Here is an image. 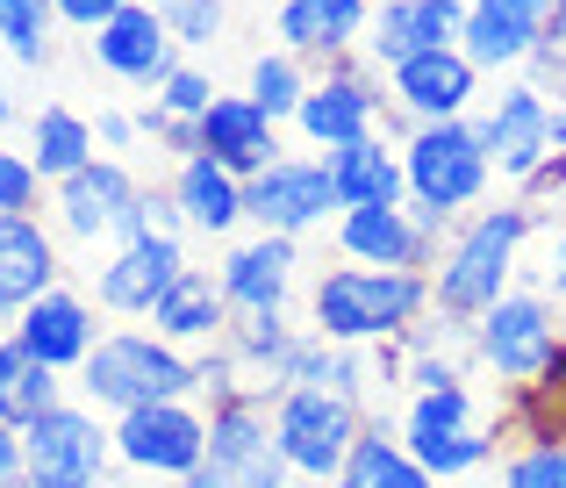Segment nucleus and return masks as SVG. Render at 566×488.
Returning a JSON list of instances; mask_svg holds the SVG:
<instances>
[{"instance_id": "obj_1", "label": "nucleus", "mask_w": 566, "mask_h": 488, "mask_svg": "<svg viewBox=\"0 0 566 488\" xmlns=\"http://www.w3.org/2000/svg\"><path fill=\"white\" fill-rule=\"evenodd\" d=\"M538 224L545 216L531 209L524 195L502 201V209L467 216V224L452 230V245L438 251V266H430V309H444V316H459V323L488 316V309L516 288V259L538 238Z\"/></svg>"}, {"instance_id": "obj_2", "label": "nucleus", "mask_w": 566, "mask_h": 488, "mask_svg": "<svg viewBox=\"0 0 566 488\" xmlns=\"http://www.w3.org/2000/svg\"><path fill=\"white\" fill-rule=\"evenodd\" d=\"M430 316V273H387V266H331L308 288V331L331 345H387Z\"/></svg>"}, {"instance_id": "obj_3", "label": "nucleus", "mask_w": 566, "mask_h": 488, "mask_svg": "<svg viewBox=\"0 0 566 488\" xmlns=\"http://www.w3.org/2000/svg\"><path fill=\"white\" fill-rule=\"evenodd\" d=\"M80 395L101 417H129L144 403H193V360L158 331H108L80 366Z\"/></svg>"}, {"instance_id": "obj_4", "label": "nucleus", "mask_w": 566, "mask_h": 488, "mask_svg": "<svg viewBox=\"0 0 566 488\" xmlns=\"http://www.w3.org/2000/svg\"><path fill=\"white\" fill-rule=\"evenodd\" d=\"M294 467L280 460L273 403L265 395H230L208 409V460L180 488H287Z\"/></svg>"}, {"instance_id": "obj_5", "label": "nucleus", "mask_w": 566, "mask_h": 488, "mask_svg": "<svg viewBox=\"0 0 566 488\" xmlns=\"http://www.w3.org/2000/svg\"><path fill=\"white\" fill-rule=\"evenodd\" d=\"M401 173H409V201H430V209H452V216L495 187V158H488L473 115L409 129L401 137Z\"/></svg>"}, {"instance_id": "obj_6", "label": "nucleus", "mask_w": 566, "mask_h": 488, "mask_svg": "<svg viewBox=\"0 0 566 488\" xmlns=\"http://www.w3.org/2000/svg\"><path fill=\"white\" fill-rule=\"evenodd\" d=\"M22 475L29 488H108L115 424H101V409L86 403H57L22 432Z\"/></svg>"}, {"instance_id": "obj_7", "label": "nucleus", "mask_w": 566, "mask_h": 488, "mask_svg": "<svg viewBox=\"0 0 566 488\" xmlns=\"http://www.w3.org/2000/svg\"><path fill=\"white\" fill-rule=\"evenodd\" d=\"M366 432V409L345 403L331 388H287L273 403V438H280V460L294 467V481H337V467L352 460Z\"/></svg>"}, {"instance_id": "obj_8", "label": "nucleus", "mask_w": 566, "mask_h": 488, "mask_svg": "<svg viewBox=\"0 0 566 488\" xmlns=\"http://www.w3.org/2000/svg\"><path fill=\"white\" fill-rule=\"evenodd\" d=\"M553 345H559V309L545 288H510L488 316H473V360L488 374H502V388L538 381Z\"/></svg>"}, {"instance_id": "obj_9", "label": "nucleus", "mask_w": 566, "mask_h": 488, "mask_svg": "<svg viewBox=\"0 0 566 488\" xmlns=\"http://www.w3.org/2000/svg\"><path fill=\"white\" fill-rule=\"evenodd\" d=\"M208 460V409L201 403H144L115 417V467L144 481H187Z\"/></svg>"}, {"instance_id": "obj_10", "label": "nucleus", "mask_w": 566, "mask_h": 488, "mask_svg": "<svg viewBox=\"0 0 566 488\" xmlns=\"http://www.w3.org/2000/svg\"><path fill=\"white\" fill-rule=\"evenodd\" d=\"M374 58L345 51L331 58V65L308 80V101L302 115H294V129H302L308 144H323V152H337V144H359V137H380V115H387V94L374 80Z\"/></svg>"}, {"instance_id": "obj_11", "label": "nucleus", "mask_w": 566, "mask_h": 488, "mask_svg": "<svg viewBox=\"0 0 566 488\" xmlns=\"http://www.w3.org/2000/svg\"><path fill=\"white\" fill-rule=\"evenodd\" d=\"M553 108H559L553 94H538L531 80H510L481 115H473V129H481V144H488V158H495V173H502L510 187H524L531 173L553 158Z\"/></svg>"}, {"instance_id": "obj_12", "label": "nucleus", "mask_w": 566, "mask_h": 488, "mask_svg": "<svg viewBox=\"0 0 566 488\" xmlns=\"http://www.w3.org/2000/svg\"><path fill=\"white\" fill-rule=\"evenodd\" d=\"M473 94H481V65H473L459 43H452V51L401 58V65L387 72V108H395V123H409V129L473 115Z\"/></svg>"}, {"instance_id": "obj_13", "label": "nucleus", "mask_w": 566, "mask_h": 488, "mask_svg": "<svg viewBox=\"0 0 566 488\" xmlns=\"http://www.w3.org/2000/svg\"><path fill=\"white\" fill-rule=\"evenodd\" d=\"M337 209V187L323 158H273L265 173L244 180V224L280 230V238H302V230L331 224Z\"/></svg>"}, {"instance_id": "obj_14", "label": "nucleus", "mask_w": 566, "mask_h": 488, "mask_svg": "<svg viewBox=\"0 0 566 488\" xmlns=\"http://www.w3.org/2000/svg\"><path fill=\"white\" fill-rule=\"evenodd\" d=\"M137 173L123 166V158H94V166H80L72 180L51 187V216H57V238L72 245H101L123 230V216L137 209Z\"/></svg>"}, {"instance_id": "obj_15", "label": "nucleus", "mask_w": 566, "mask_h": 488, "mask_svg": "<svg viewBox=\"0 0 566 488\" xmlns=\"http://www.w3.org/2000/svg\"><path fill=\"white\" fill-rule=\"evenodd\" d=\"M86 51H94V65L108 72V80L151 86V94L180 72V43L166 37V22L151 14V0H129L123 14H108V22L86 37Z\"/></svg>"}, {"instance_id": "obj_16", "label": "nucleus", "mask_w": 566, "mask_h": 488, "mask_svg": "<svg viewBox=\"0 0 566 488\" xmlns=\"http://www.w3.org/2000/svg\"><path fill=\"white\" fill-rule=\"evenodd\" d=\"M180 273H187V245H180V238L115 245L108 259L94 266V302L108 309V316H151Z\"/></svg>"}, {"instance_id": "obj_17", "label": "nucleus", "mask_w": 566, "mask_h": 488, "mask_svg": "<svg viewBox=\"0 0 566 488\" xmlns=\"http://www.w3.org/2000/svg\"><path fill=\"white\" fill-rule=\"evenodd\" d=\"M553 29V0H467V29H459V51L481 72H524L531 51Z\"/></svg>"}, {"instance_id": "obj_18", "label": "nucleus", "mask_w": 566, "mask_h": 488, "mask_svg": "<svg viewBox=\"0 0 566 488\" xmlns=\"http://www.w3.org/2000/svg\"><path fill=\"white\" fill-rule=\"evenodd\" d=\"M294 273H302V245L280 238V230H259V238L230 245L216 266L222 280V302H230V316H259V309H287L294 294Z\"/></svg>"}, {"instance_id": "obj_19", "label": "nucleus", "mask_w": 566, "mask_h": 488, "mask_svg": "<svg viewBox=\"0 0 566 488\" xmlns=\"http://www.w3.org/2000/svg\"><path fill=\"white\" fill-rule=\"evenodd\" d=\"M459 29H467V0H374V22H366V58H374L380 72H395L401 58L452 51Z\"/></svg>"}, {"instance_id": "obj_20", "label": "nucleus", "mask_w": 566, "mask_h": 488, "mask_svg": "<svg viewBox=\"0 0 566 488\" xmlns=\"http://www.w3.org/2000/svg\"><path fill=\"white\" fill-rule=\"evenodd\" d=\"M14 338H22V345L36 352L43 366H57V374L72 366V374H80L108 331H101V316H94V302H86V294L51 288V294H36V302L14 316Z\"/></svg>"}, {"instance_id": "obj_21", "label": "nucleus", "mask_w": 566, "mask_h": 488, "mask_svg": "<svg viewBox=\"0 0 566 488\" xmlns=\"http://www.w3.org/2000/svg\"><path fill=\"white\" fill-rule=\"evenodd\" d=\"M366 22H374V0H280L273 37H280V51H294L302 65L323 72L331 58L359 51Z\"/></svg>"}, {"instance_id": "obj_22", "label": "nucleus", "mask_w": 566, "mask_h": 488, "mask_svg": "<svg viewBox=\"0 0 566 488\" xmlns=\"http://www.w3.org/2000/svg\"><path fill=\"white\" fill-rule=\"evenodd\" d=\"M201 158H216L222 173L251 180L280 158V123L251 94H216V108L201 115Z\"/></svg>"}, {"instance_id": "obj_23", "label": "nucleus", "mask_w": 566, "mask_h": 488, "mask_svg": "<svg viewBox=\"0 0 566 488\" xmlns=\"http://www.w3.org/2000/svg\"><path fill=\"white\" fill-rule=\"evenodd\" d=\"M57 230L36 216H0V316H22L36 294L57 288Z\"/></svg>"}, {"instance_id": "obj_24", "label": "nucleus", "mask_w": 566, "mask_h": 488, "mask_svg": "<svg viewBox=\"0 0 566 488\" xmlns=\"http://www.w3.org/2000/svg\"><path fill=\"white\" fill-rule=\"evenodd\" d=\"M337 187V209H401L409 201V173H401V152L387 137H359V144H337L323 152Z\"/></svg>"}, {"instance_id": "obj_25", "label": "nucleus", "mask_w": 566, "mask_h": 488, "mask_svg": "<svg viewBox=\"0 0 566 488\" xmlns=\"http://www.w3.org/2000/svg\"><path fill=\"white\" fill-rule=\"evenodd\" d=\"M337 251L352 266H387V273H430V251L409 224V201L401 209H345L337 216Z\"/></svg>"}, {"instance_id": "obj_26", "label": "nucleus", "mask_w": 566, "mask_h": 488, "mask_svg": "<svg viewBox=\"0 0 566 488\" xmlns=\"http://www.w3.org/2000/svg\"><path fill=\"white\" fill-rule=\"evenodd\" d=\"M158 338L180 352H201V345H222V331H230V302H222V280L208 273V266H187L180 280L166 288V302L151 309Z\"/></svg>"}, {"instance_id": "obj_27", "label": "nucleus", "mask_w": 566, "mask_h": 488, "mask_svg": "<svg viewBox=\"0 0 566 488\" xmlns=\"http://www.w3.org/2000/svg\"><path fill=\"white\" fill-rule=\"evenodd\" d=\"M331 488H438V475H430V467L401 446V424L366 417L359 446H352V460L337 467Z\"/></svg>"}, {"instance_id": "obj_28", "label": "nucleus", "mask_w": 566, "mask_h": 488, "mask_svg": "<svg viewBox=\"0 0 566 488\" xmlns=\"http://www.w3.org/2000/svg\"><path fill=\"white\" fill-rule=\"evenodd\" d=\"M172 201H180L187 230H201V238H230V230L244 224V180L222 173L216 158H187V166L172 173Z\"/></svg>"}, {"instance_id": "obj_29", "label": "nucleus", "mask_w": 566, "mask_h": 488, "mask_svg": "<svg viewBox=\"0 0 566 488\" xmlns=\"http://www.w3.org/2000/svg\"><path fill=\"white\" fill-rule=\"evenodd\" d=\"M57 403H65L57 366H43L36 352L8 331V338H0V424H8V432H29V424L51 417Z\"/></svg>"}, {"instance_id": "obj_30", "label": "nucleus", "mask_w": 566, "mask_h": 488, "mask_svg": "<svg viewBox=\"0 0 566 488\" xmlns=\"http://www.w3.org/2000/svg\"><path fill=\"white\" fill-rule=\"evenodd\" d=\"M94 123H86L80 108H43L36 123H29V166L43 173V180H72L80 166H94Z\"/></svg>"}, {"instance_id": "obj_31", "label": "nucleus", "mask_w": 566, "mask_h": 488, "mask_svg": "<svg viewBox=\"0 0 566 488\" xmlns=\"http://www.w3.org/2000/svg\"><path fill=\"white\" fill-rule=\"evenodd\" d=\"M473 388L452 381V388H409V409H401V446H423V438L444 432H473Z\"/></svg>"}, {"instance_id": "obj_32", "label": "nucleus", "mask_w": 566, "mask_h": 488, "mask_svg": "<svg viewBox=\"0 0 566 488\" xmlns=\"http://www.w3.org/2000/svg\"><path fill=\"white\" fill-rule=\"evenodd\" d=\"M244 94L259 101L273 123H294V115H302V101H308V65L294 51H265V58H251Z\"/></svg>"}, {"instance_id": "obj_33", "label": "nucleus", "mask_w": 566, "mask_h": 488, "mask_svg": "<svg viewBox=\"0 0 566 488\" xmlns=\"http://www.w3.org/2000/svg\"><path fill=\"white\" fill-rule=\"evenodd\" d=\"M51 29H57L51 0H0V43L14 65H51Z\"/></svg>"}, {"instance_id": "obj_34", "label": "nucleus", "mask_w": 566, "mask_h": 488, "mask_svg": "<svg viewBox=\"0 0 566 488\" xmlns=\"http://www.w3.org/2000/svg\"><path fill=\"white\" fill-rule=\"evenodd\" d=\"M416 460L430 467V475L438 481H459V475H473V467H488L502 453V438L495 432H481V424H473V432H444V438H423V446H409Z\"/></svg>"}, {"instance_id": "obj_35", "label": "nucleus", "mask_w": 566, "mask_h": 488, "mask_svg": "<svg viewBox=\"0 0 566 488\" xmlns=\"http://www.w3.org/2000/svg\"><path fill=\"white\" fill-rule=\"evenodd\" d=\"M151 14L166 22V37L180 43V51H208V43H222V29H230V8H222V0H151Z\"/></svg>"}, {"instance_id": "obj_36", "label": "nucleus", "mask_w": 566, "mask_h": 488, "mask_svg": "<svg viewBox=\"0 0 566 488\" xmlns=\"http://www.w3.org/2000/svg\"><path fill=\"white\" fill-rule=\"evenodd\" d=\"M137 238H187V216H180V201H172V187H144L137 195V209L123 216L115 245H137Z\"/></svg>"}, {"instance_id": "obj_37", "label": "nucleus", "mask_w": 566, "mask_h": 488, "mask_svg": "<svg viewBox=\"0 0 566 488\" xmlns=\"http://www.w3.org/2000/svg\"><path fill=\"white\" fill-rule=\"evenodd\" d=\"M502 488H566V438H553V446H510Z\"/></svg>"}, {"instance_id": "obj_38", "label": "nucleus", "mask_w": 566, "mask_h": 488, "mask_svg": "<svg viewBox=\"0 0 566 488\" xmlns=\"http://www.w3.org/2000/svg\"><path fill=\"white\" fill-rule=\"evenodd\" d=\"M524 80L538 86V94L566 101V0H553V29H545V43H538V51H531Z\"/></svg>"}, {"instance_id": "obj_39", "label": "nucleus", "mask_w": 566, "mask_h": 488, "mask_svg": "<svg viewBox=\"0 0 566 488\" xmlns=\"http://www.w3.org/2000/svg\"><path fill=\"white\" fill-rule=\"evenodd\" d=\"M43 173L29 166V152H0V216H36Z\"/></svg>"}, {"instance_id": "obj_40", "label": "nucleus", "mask_w": 566, "mask_h": 488, "mask_svg": "<svg viewBox=\"0 0 566 488\" xmlns=\"http://www.w3.org/2000/svg\"><path fill=\"white\" fill-rule=\"evenodd\" d=\"M158 108L180 115V123H201V115L216 108V80H208V72H193V65H180L166 86H158Z\"/></svg>"}, {"instance_id": "obj_41", "label": "nucleus", "mask_w": 566, "mask_h": 488, "mask_svg": "<svg viewBox=\"0 0 566 488\" xmlns=\"http://www.w3.org/2000/svg\"><path fill=\"white\" fill-rule=\"evenodd\" d=\"M57 8V22H72V29H86V37H94L101 22H108V14H123L129 0H51Z\"/></svg>"}, {"instance_id": "obj_42", "label": "nucleus", "mask_w": 566, "mask_h": 488, "mask_svg": "<svg viewBox=\"0 0 566 488\" xmlns=\"http://www.w3.org/2000/svg\"><path fill=\"white\" fill-rule=\"evenodd\" d=\"M516 195H524L531 209H545V201H553V195H566V152H553V158H545V166L531 173V180L516 187Z\"/></svg>"}, {"instance_id": "obj_43", "label": "nucleus", "mask_w": 566, "mask_h": 488, "mask_svg": "<svg viewBox=\"0 0 566 488\" xmlns=\"http://www.w3.org/2000/svg\"><path fill=\"white\" fill-rule=\"evenodd\" d=\"M137 115L129 108H101V123H94V144H108V152H137Z\"/></svg>"}, {"instance_id": "obj_44", "label": "nucleus", "mask_w": 566, "mask_h": 488, "mask_svg": "<svg viewBox=\"0 0 566 488\" xmlns=\"http://www.w3.org/2000/svg\"><path fill=\"white\" fill-rule=\"evenodd\" d=\"M545 294H553V309H566V230H545Z\"/></svg>"}, {"instance_id": "obj_45", "label": "nucleus", "mask_w": 566, "mask_h": 488, "mask_svg": "<svg viewBox=\"0 0 566 488\" xmlns=\"http://www.w3.org/2000/svg\"><path fill=\"white\" fill-rule=\"evenodd\" d=\"M14 481H29L22 475V432H8V424H0V488H14Z\"/></svg>"}, {"instance_id": "obj_46", "label": "nucleus", "mask_w": 566, "mask_h": 488, "mask_svg": "<svg viewBox=\"0 0 566 488\" xmlns=\"http://www.w3.org/2000/svg\"><path fill=\"white\" fill-rule=\"evenodd\" d=\"M545 388H553V395H566V331H559V345H553V360H545Z\"/></svg>"}, {"instance_id": "obj_47", "label": "nucleus", "mask_w": 566, "mask_h": 488, "mask_svg": "<svg viewBox=\"0 0 566 488\" xmlns=\"http://www.w3.org/2000/svg\"><path fill=\"white\" fill-rule=\"evenodd\" d=\"M0 129H8V94H0Z\"/></svg>"}, {"instance_id": "obj_48", "label": "nucleus", "mask_w": 566, "mask_h": 488, "mask_svg": "<svg viewBox=\"0 0 566 488\" xmlns=\"http://www.w3.org/2000/svg\"><path fill=\"white\" fill-rule=\"evenodd\" d=\"M287 488H323V481H287Z\"/></svg>"}]
</instances>
